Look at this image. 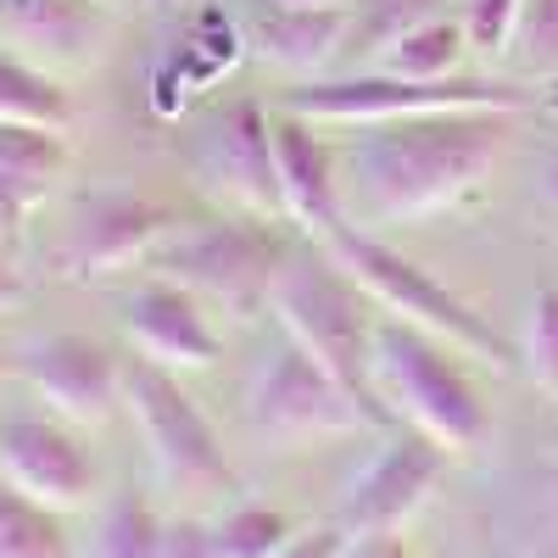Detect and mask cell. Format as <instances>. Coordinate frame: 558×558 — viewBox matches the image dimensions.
I'll return each mask as SVG.
<instances>
[{
	"instance_id": "obj_27",
	"label": "cell",
	"mask_w": 558,
	"mask_h": 558,
	"mask_svg": "<svg viewBox=\"0 0 558 558\" xmlns=\"http://www.w3.org/2000/svg\"><path fill=\"white\" fill-rule=\"evenodd\" d=\"M520 7H525V0H458V23H463L470 51L502 62L508 34H514V23H520Z\"/></svg>"
},
{
	"instance_id": "obj_29",
	"label": "cell",
	"mask_w": 558,
	"mask_h": 558,
	"mask_svg": "<svg viewBox=\"0 0 558 558\" xmlns=\"http://www.w3.org/2000/svg\"><path fill=\"white\" fill-rule=\"evenodd\" d=\"M341 547H347V531L341 525H313V531L291 536V547L279 553V558H341Z\"/></svg>"
},
{
	"instance_id": "obj_34",
	"label": "cell",
	"mask_w": 558,
	"mask_h": 558,
	"mask_svg": "<svg viewBox=\"0 0 558 558\" xmlns=\"http://www.w3.org/2000/svg\"><path fill=\"white\" fill-rule=\"evenodd\" d=\"M151 7H184V0H151Z\"/></svg>"
},
{
	"instance_id": "obj_9",
	"label": "cell",
	"mask_w": 558,
	"mask_h": 558,
	"mask_svg": "<svg viewBox=\"0 0 558 558\" xmlns=\"http://www.w3.org/2000/svg\"><path fill=\"white\" fill-rule=\"evenodd\" d=\"M191 173L223 213L263 223L286 218V196H279L274 173V129L257 101H223L202 118L191 140Z\"/></svg>"
},
{
	"instance_id": "obj_21",
	"label": "cell",
	"mask_w": 558,
	"mask_h": 558,
	"mask_svg": "<svg viewBox=\"0 0 558 558\" xmlns=\"http://www.w3.org/2000/svg\"><path fill=\"white\" fill-rule=\"evenodd\" d=\"M452 0H357L352 12V34H347V57H368L380 62L386 45H397L402 34L425 28L436 17H447Z\"/></svg>"
},
{
	"instance_id": "obj_6",
	"label": "cell",
	"mask_w": 558,
	"mask_h": 558,
	"mask_svg": "<svg viewBox=\"0 0 558 558\" xmlns=\"http://www.w3.org/2000/svg\"><path fill=\"white\" fill-rule=\"evenodd\" d=\"M286 257H291V246L274 223L229 213L218 223L168 235L151 252V268L162 279H173V286L196 291L202 302L235 313V318H252V313L274 307V286H279Z\"/></svg>"
},
{
	"instance_id": "obj_35",
	"label": "cell",
	"mask_w": 558,
	"mask_h": 558,
	"mask_svg": "<svg viewBox=\"0 0 558 558\" xmlns=\"http://www.w3.org/2000/svg\"><path fill=\"white\" fill-rule=\"evenodd\" d=\"M553 196H558V168H553Z\"/></svg>"
},
{
	"instance_id": "obj_15",
	"label": "cell",
	"mask_w": 558,
	"mask_h": 558,
	"mask_svg": "<svg viewBox=\"0 0 558 558\" xmlns=\"http://www.w3.org/2000/svg\"><path fill=\"white\" fill-rule=\"evenodd\" d=\"M123 330L134 352L157 368H213L223 357V341L207 318V302L196 291L173 286V279L151 274L146 286H134L123 302Z\"/></svg>"
},
{
	"instance_id": "obj_8",
	"label": "cell",
	"mask_w": 558,
	"mask_h": 558,
	"mask_svg": "<svg viewBox=\"0 0 558 558\" xmlns=\"http://www.w3.org/2000/svg\"><path fill=\"white\" fill-rule=\"evenodd\" d=\"M123 408L134 413L140 436H146L162 486H173V492H229L235 486V470L223 458L213 418L173 380V368H157L146 357L123 363Z\"/></svg>"
},
{
	"instance_id": "obj_14",
	"label": "cell",
	"mask_w": 558,
	"mask_h": 558,
	"mask_svg": "<svg viewBox=\"0 0 558 558\" xmlns=\"http://www.w3.org/2000/svg\"><path fill=\"white\" fill-rule=\"evenodd\" d=\"M447 447H436L430 436L408 430L402 441H391L368 470L352 481L347 502H341V531L347 536H375V531H397L408 514L425 508V497L441 486L447 475Z\"/></svg>"
},
{
	"instance_id": "obj_18",
	"label": "cell",
	"mask_w": 558,
	"mask_h": 558,
	"mask_svg": "<svg viewBox=\"0 0 558 558\" xmlns=\"http://www.w3.org/2000/svg\"><path fill=\"white\" fill-rule=\"evenodd\" d=\"M352 12L347 7H268L252 17V57L274 73L318 78L336 57H347Z\"/></svg>"
},
{
	"instance_id": "obj_31",
	"label": "cell",
	"mask_w": 558,
	"mask_h": 558,
	"mask_svg": "<svg viewBox=\"0 0 558 558\" xmlns=\"http://www.w3.org/2000/svg\"><path fill=\"white\" fill-rule=\"evenodd\" d=\"M23 296H28V279H23V268L12 263V252H0V313L17 307Z\"/></svg>"
},
{
	"instance_id": "obj_28",
	"label": "cell",
	"mask_w": 558,
	"mask_h": 558,
	"mask_svg": "<svg viewBox=\"0 0 558 558\" xmlns=\"http://www.w3.org/2000/svg\"><path fill=\"white\" fill-rule=\"evenodd\" d=\"M162 558H218L213 525H196V520H179V525H168Z\"/></svg>"
},
{
	"instance_id": "obj_23",
	"label": "cell",
	"mask_w": 558,
	"mask_h": 558,
	"mask_svg": "<svg viewBox=\"0 0 558 558\" xmlns=\"http://www.w3.org/2000/svg\"><path fill=\"white\" fill-rule=\"evenodd\" d=\"M162 542H168V525L157 520V508L140 492H118L101 514L89 558H162Z\"/></svg>"
},
{
	"instance_id": "obj_11",
	"label": "cell",
	"mask_w": 558,
	"mask_h": 558,
	"mask_svg": "<svg viewBox=\"0 0 558 558\" xmlns=\"http://www.w3.org/2000/svg\"><path fill=\"white\" fill-rule=\"evenodd\" d=\"M0 481L51 514H73L96 497V458L78 441V425L17 408L0 418Z\"/></svg>"
},
{
	"instance_id": "obj_12",
	"label": "cell",
	"mask_w": 558,
	"mask_h": 558,
	"mask_svg": "<svg viewBox=\"0 0 558 558\" xmlns=\"http://www.w3.org/2000/svg\"><path fill=\"white\" fill-rule=\"evenodd\" d=\"M17 375L28 380V391L45 402V413L68 418V425L89 430L107 425L123 408V363L89 336H39L17 352Z\"/></svg>"
},
{
	"instance_id": "obj_24",
	"label": "cell",
	"mask_w": 558,
	"mask_h": 558,
	"mask_svg": "<svg viewBox=\"0 0 558 558\" xmlns=\"http://www.w3.org/2000/svg\"><path fill=\"white\" fill-rule=\"evenodd\" d=\"M502 62L525 84H558V0H525Z\"/></svg>"
},
{
	"instance_id": "obj_5",
	"label": "cell",
	"mask_w": 558,
	"mask_h": 558,
	"mask_svg": "<svg viewBox=\"0 0 558 558\" xmlns=\"http://www.w3.org/2000/svg\"><path fill=\"white\" fill-rule=\"evenodd\" d=\"M536 89L525 78H397V73H347V78H307L286 96V112L307 123H397V118H425V112H531Z\"/></svg>"
},
{
	"instance_id": "obj_13",
	"label": "cell",
	"mask_w": 558,
	"mask_h": 558,
	"mask_svg": "<svg viewBox=\"0 0 558 558\" xmlns=\"http://www.w3.org/2000/svg\"><path fill=\"white\" fill-rule=\"evenodd\" d=\"M112 12L96 0H0V45L51 78H78L107 57Z\"/></svg>"
},
{
	"instance_id": "obj_20",
	"label": "cell",
	"mask_w": 558,
	"mask_h": 558,
	"mask_svg": "<svg viewBox=\"0 0 558 558\" xmlns=\"http://www.w3.org/2000/svg\"><path fill=\"white\" fill-rule=\"evenodd\" d=\"M463 51H470V39H463V23L452 17H436L425 28L402 34L397 45H386V57L375 62V73H397V78H458L463 68Z\"/></svg>"
},
{
	"instance_id": "obj_3",
	"label": "cell",
	"mask_w": 558,
	"mask_h": 558,
	"mask_svg": "<svg viewBox=\"0 0 558 558\" xmlns=\"http://www.w3.org/2000/svg\"><path fill=\"white\" fill-rule=\"evenodd\" d=\"M324 252H330L357 279L380 313H391V318L413 324V330L447 341L458 357H475L486 368H508V347H502V336L492 330V324L463 296H452L425 263H413L397 246H386L375 229L347 223V229H336V235L324 241Z\"/></svg>"
},
{
	"instance_id": "obj_33",
	"label": "cell",
	"mask_w": 558,
	"mask_h": 558,
	"mask_svg": "<svg viewBox=\"0 0 558 558\" xmlns=\"http://www.w3.org/2000/svg\"><path fill=\"white\" fill-rule=\"evenodd\" d=\"M96 7H107V12H129V7H140V0H96Z\"/></svg>"
},
{
	"instance_id": "obj_7",
	"label": "cell",
	"mask_w": 558,
	"mask_h": 558,
	"mask_svg": "<svg viewBox=\"0 0 558 558\" xmlns=\"http://www.w3.org/2000/svg\"><path fill=\"white\" fill-rule=\"evenodd\" d=\"M246 413L268 441H318L386 425V408L347 391L318 357H307L291 336H279L246 386Z\"/></svg>"
},
{
	"instance_id": "obj_26",
	"label": "cell",
	"mask_w": 558,
	"mask_h": 558,
	"mask_svg": "<svg viewBox=\"0 0 558 558\" xmlns=\"http://www.w3.org/2000/svg\"><path fill=\"white\" fill-rule=\"evenodd\" d=\"M520 357H525V368H531L536 391L558 397V286H542V291L531 296Z\"/></svg>"
},
{
	"instance_id": "obj_22",
	"label": "cell",
	"mask_w": 558,
	"mask_h": 558,
	"mask_svg": "<svg viewBox=\"0 0 558 558\" xmlns=\"http://www.w3.org/2000/svg\"><path fill=\"white\" fill-rule=\"evenodd\" d=\"M0 558H68L62 514L0 481Z\"/></svg>"
},
{
	"instance_id": "obj_4",
	"label": "cell",
	"mask_w": 558,
	"mask_h": 558,
	"mask_svg": "<svg viewBox=\"0 0 558 558\" xmlns=\"http://www.w3.org/2000/svg\"><path fill=\"white\" fill-rule=\"evenodd\" d=\"M274 313L307 357H318L363 402H375V386H368V352H375V324L380 318H375L368 291L330 252H291L286 257L279 286H274Z\"/></svg>"
},
{
	"instance_id": "obj_10",
	"label": "cell",
	"mask_w": 558,
	"mask_h": 558,
	"mask_svg": "<svg viewBox=\"0 0 558 558\" xmlns=\"http://www.w3.org/2000/svg\"><path fill=\"white\" fill-rule=\"evenodd\" d=\"M179 213L162 207L157 196L123 191V184H101V191H84L62 223V241L51 252V268L62 279H107L118 268L151 263V252L179 235Z\"/></svg>"
},
{
	"instance_id": "obj_30",
	"label": "cell",
	"mask_w": 558,
	"mask_h": 558,
	"mask_svg": "<svg viewBox=\"0 0 558 558\" xmlns=\"http://www.w3.org/2000/svg\"><path fill=\"white\" fill-rule=\"evenodd\" d=\"M341 558H408L397 531H375V536H347Z\"/></svg>"
},
{
	"instance_id": "obj_17",
	"label": "cell",
	"mask_w": 558,
	"mask_h": 558,
	"mask_svg": "<svg viewBox=\"0 0 558 558\" xmlns=\"http://www.w3.org/2000/svg\"><path fill=\"white\" fill-rule=\"evenodd\" d=\"M68 162H73L68 129L0 123V252H17L34 213L68 179Z\"/></svg>"
},
{
	"instance_id": "obj_25",
	"label": "cell",
	"mask_w": 558,
	"mask_h": 558,
	"mask_svg": "<svg viewBox=\"0 0 558 558\" xmlns=\"http://www.w3.org/2000/svg\"><path fill=\"white\" fill-rule=\"evenodd\" d=\"M218 558H279L291 547V520L268 502H241L213 525Z\"/></svg>"
},
{
	"instance_id": "obj_2",
	"label": "cell",
	"mask_w": 558,
	"mask_h": 558,
	"mask_svg": "<svg viewBox=\"0 0 558 558\" xmlns=\"http://www.w3.org/2000/svg\"><path fill=\"white\" fill-rule=\"evenodd\" d=\"M368 386H375V402L391 418H402L408 430L430 436L447 452H475L492 436V413H486L475 380L452 363V347L391 313L375 324Z\"/></svg>"
},
{
	"instance_id": "obj_36",
	"label": "cell",
	"mask_w": 558,
	"mask_h": 558,
	"mask_svg": "<svg viewBox=\"0 0 558 558\" xmlns=\"http://www.w3.org/2000/svg\"><path fill=\"white\" fill-rule=\"evenodd\" d=\"M0 375H7V363H0Z\"/></svg>"
},
{
	"instance_id": "obj_32",
	"label": "cell",
	"mask_w": 558,
	"mask_h": 558,
	"mask_svg": "<svg viewBox=\"0 0 558 558\" xmlns=\"http://www.w3.org/2000/svg\"><path fill=\"white\" fill-rule=\"evenodd\" d=\"M268 7H347V12H357V0H268Z\"/></svg>"
},
{
	"instance_id": "obj_16",
	"label": "cell",
	"mask_w": 558,
	"mask_h": 558,
	"mask_svg": "<svg viewBox=\"0 0 558 558\" xmlns=\"http://www.w3.org/2000/svg\"><path fill=\"white\" fill-rule=\"evenodd\" d=\"M274 129V173L279 196H286V218L302 223L313 241H330L347 229V191H341V157L318 140V123L279 112L268 118Z\"/></svg>"
},
{
	"instance_id": "obj_1",
	"label": "cell",
	"mask_w": 558,
	"mask_h": 558,
	"mask_svg": "<svg viewBox=\"0 0 558 558\" xmlns=\"http://www.w3.org/2000/svg\"><path fill=\"white\" fill-rule=\"evenodd\" d=\"M508 134H514V112H425L368 123L341 151L352 213L363 218V229H375L458 207L492 179Z\"/></svg>"
},
{
	"instance_id": "obj_19",
	"label": "cell",
	"mask_w": 558,
	"mask_h": 558,
	"mask_svg": "<svg viewBox=\"0 0 558 558\" xmlns=\"http://www.w3.org/2000/svg\"><path fill=\"white\" fill-rule=\"evenodd\" d=\"M0 123H39V129H73L68 84L39 73L17 51L0 45Z\"/></svg>"
}]
</instances>
